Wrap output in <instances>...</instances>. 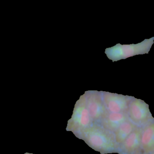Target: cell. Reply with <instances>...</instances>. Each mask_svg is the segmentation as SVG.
Listing matches in <instances>:
<instances>
[{
    "label": "cell",
    "mask_w": 154,
    "mask_h": 154,
    "mask_svg": "<svg viewBox=\"0 0 154 154\" xmlns=\"http://www.w3.org/2000/svg\"><path fill=\"white\" fill-rule=\"evenodd\" d=\"M143 127H138L133 131L119 146V154H134L141 150Z\"/></svg>",
    "instance_id": "7"
},
{
    "label": "cell",
    "mask_w": 154,
    "mask_h": 154,
    "mask_svg": "<svg viewBox=\"0 0 154 154\" xmlns=\"http://www.w3.org/2000/svg\"><path fill=\"white\" fill-rule=\"evenodd\" d=\"M154 42V37L145 39L137 44H124L118 43L105 50V54L113 62L138 55L148 54Z\"/></svg>",
    "instance_id": "2"
},
{
    "label": "cell",
    "mask_w": 154,
    "mask_h": 154,
    "mask_svg": "<svg viewBox=\"0 0 154 154\" xmlns=\"http://www.w3.org/2000/svg\"><path fill=\"white\" fill-rule=\"evenodd\" d=\"M86 105L93 124H99L106 114L100 91H87L84 94Z\"/></svg>",
    "instance_id": "5"
},
{
    "label": "cell",
    "mask_w": 154,
    "mask_h": 154,
    "mask_svg": "<svg viewBox=\"0 0 154 154\" xmlns=\"http://www.w3.org/2000/svg\"><path fill=\"white\" fill-rule=\"evenodd\" d=\"M77 137L101 154H119V146L116 141L115 134L100 124H93Z\"/></svg>",
    "instance_id": "1"
},
{
    "label": "cell",
    "mask_w": 154,
    "mask_h": 154,
    "mask_svg": "<svg viewBox=\"0 0 154 154\" xmlns=\"http://www.w3.org/2000/svg\"><path fill=\"white\" fill-rule=\"evenodd\" d=\"M138 126L129 119L123 123L114 132L116 141L118 144L120 146L128 136Z\"/></svg>",
    "instance_id": "10"
},
{
    "label": "cell",
    "mask_w": 154,
    "mask_h": 154,
    "mask_svg": "<svg viewBox=\"0 0 154 154\" xmlns=\"http://www.w3.org/2000/svg\"><path fill=\"white\" fill-rule=\"evenodd\" d=\"M128 119H129L128 113L107 112L99 124L106 129L114 133L123 123Z\"/></svg>",
    "instance_id": "8"
},
{
    "label": "cell",
    "mask_w": 154,
    "mask_h": 154,
    "mask_svg": "<svg viewBox=\"0 0 154 154\" xmlns=\"http://www.w3.org/2000/svg\"><path fill=\"white\" fill-rule=\"evenodd\" d=\"M127 113L129 120L138 127H143L154 120L149 105L133 96L128 105Z\"/></svg>",
    "instance_id": "4"
},
{
    "label": "cell",
    "mask_w": 154,
    "mask_h": 154,
    "mask_svg": "<svg viewBox=\"0 0 154 154\" xmlns=\"http://www.w3.org/2000/svg\"><path fill=\"white\" fill-rule=\"evenodd\" d=\"M134 154H144L143 153V152H142V151H141V150H139V151H138V152H136L135 153H134Z\"/></svg>",
    "instance_id": "11"
},
{
    "label": "cell",
    "mask_w": 154,
    "mask_h": 154,
    "mask_svg": "<svg viewBox=\"0 0 154 154\" xmlns=\"http://www.w3.org/2000/svg\"><path fill=\"white\" fill-rule=\"evenodd\" d=\"M141 150L144 154H151L154 150V120L143 127Z\"/></svg>",
    "instance_id": "9"
},
{
    "label": "cell",
    "mask_w": 154,
    "mask_h": 154,
    "mask_svg": "<svg viewBox=\"0 0 154 154\" xmlns=\"http://www.w3.org/2000/svg\"><path fill=\"white\" fill-rule=\"evenodd\" d=\"M107 111L109 113H127L128 105L133 96L100 91Z\"/></svg>",
    "instance_id": "6"
},
{
    "label": "cell",
    "mask_w": 154,
    "mask_h": 154,
    "mask_svg": "<svg viewBox=\"0 0 154 154\" xmlns=\"http://www.w3.org/2000/svg\"><path fill=\"white\" fill-rule=\"evenodd\" d=\"M151 154H154V150L152 152V153H151Z\"/></svg>",
    "instance_id": "13"
},
{
    "label": "cell",
    "mask_w": 154,
    "mask_h": 154,
    "mask_svg": "<svg viewBox=\"0 0 154 154\" xmlns=\"http://www.w3.org/2000/svg\"><path fill=\"white\" fill-rule=\"evenodd\" d=\"M93 122L86 105L84 94L77 101L71 118L68 122L67 131L72 132L76 137L90 127Z\"/></svg>",
    "instance_id": "3"
},
{
    "label": "cell",
    "mask_w": 154,
    "mask_h": 154,
    "mask_svg": "<svg viewBox=\"0 0 154 154\" xmlns=\"http://www.w3.org/2000/svg\"></svg>",
    "instance_id": "14"
},
{
    "label": "cell",
    "mask_w": 154,
    "mask_h": 154,
    "mask_svg": "<svg viewBox=\"0 0 154 154\" xmlns=\"http://www.w3.org/2000/svg\"><path fill=\"white\" fill-rule=\"evenodd\" d=\"M25 154H34L29 153H25Z\"/></svg>",
    "instance_id": "12"
}]
</instances>
